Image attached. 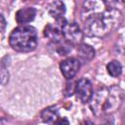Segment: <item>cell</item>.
<instances>
[{"label": "cell", "instance_id": "cell-1", "mask_svg": "<svg viewBox=\"0 0 125 125\" xmlns=\"http://www.w3.org/2000/svg\"><path fill=\"white\" fill-rule=\"evenodd\" d=\"M81 21L86 35L104 37L116 29L122 21V13L104 0H85Z\"/></svg>", "mask_w": 125, "mask_h": 125}, {"label": "cell", "instance_id": "cell-2", "mask_svg": "<svg viewBox=\"0 0 125 125\" xmlns=\"http://www.w3.org/2000/svg\"><path fill=\"white\" fill-rule=\"evenodd\" d=\"M124 100V91L119 86L103 87L92 94L89 101L92 112L96 116L108 115L115 112Z\"/></svg>", "mask_w": 125, "mask_h": 125}, {"label": "cell", "instance_id": "cell-3", "mask_svg": "<svg viewBox=\"0 0 125 125\" xmlns=\"http://www.w3.org/2000/svg\"><path fill=\"white\" fill-rule=\"evenodd\" d=\"M37 31L31 25H21L16 27L10 34V46L17 52L27 53L33 51L37 46Z\"/></svg>", "mask_w": 125, "mask_h": 125}, {"label": "cell", "instance_id": "cell-4", "mask_svg": "<svg viewBox=\"0 0 125 125\" xmlns=\"http://www.w3.org/2000/svg\"><path fill=\"white\" fill-rule=\"evenodd\" d=\"M61 21V30L64 40L71 44H79L83 40V32L76 22H69L62 20Z\"/></svg>", "mask_w": 125, "mask_h": 125}, {"label": "cell", "instance_id": "cell-5", "mask_svg": "<svg viewBox=\"0 0 125 125\" xmlns=\"http://www.w3.org/2000/svg\"><path fill=\"white\" fill-rule=\"evenodd\" d=\"M74 93L82 103H89L93 94V86L90 80L87 78L79 79L75 84Z\"/></svg>", "mask_w": 125, "mask_h": 125}, {"label": "cell", "instance_id": "cell-6", "mask_svg": "<svg viewBox=\"0 0 125 125\" xmlns=\"http://www.w3.org/2000/svg\"><path fill=\"white\" fill-rule=\"evenodd\" d=\"M60 68L64 78L71 80L80 69V62L76 58H68L61 62Z\"/></svg>", "mask_w": 125, "mask_h": 125}, {"label": "cell", "instance_id": "cell-7", "mask_svg": "<svg viewBox=\"0 0 125 125\" xmlns=\"http://www.w3.org/2000/svg\"><path fill=\"white\" fill-rule=\"evenodd\" d=\"M35 15H36V11L34 8H31V7L22 8L16 13V21L18 23L24 24L33 21L35 18Z\"/></svg>", "mask_w": 125, "mask_h": 125}, {"label": "cell", "instance_id": "cell-8", "mask_svg": "<svg viewBox=\"0 0 125 125\" xmlns=\"http://www.w3.org/2000/svg\"><path fill=\"white\" fill-rule=\"evenodd\" d=\"M48 11L51 17H53L57 21H60L63 19V15L65 14V5L62 1L57 0V1H54L49 6Z\"/></svg>", "mask_w": 125, "mask_h": 125}, {"label": "cell", "instance_id": "cell-9", "mask_svg": "<svg viewBox=\"0 0 125 125\" xmlns=\"http://www.w3.org/2000/svg\"><path fill=\"white\" fill-rule=\"evenodd\" d=\"M44 35H45V37L50 39L53 43H57L63 38L62 34L61 26L59 27V26L54 25V24L46 25V27L44 29Z\"/></svg>", "mask_w": 125, "mask_h": 125}, {"label": "cell", "instance_id": "cell-10", "mask_svg": "<svg viewBox=\"0 0 125 125\" xmlns=\"http://www.w3.org/2000/svg\"><path fill=\"white\" fill-rule=\"evenodd\" d=\"M41 118L45 123H48V124L56 123V121L60 118V114H59L58 108L56 106H54V105L46 107L41 112Z\"/></svg>", "mask_w": 125, "mask_h": 125}, {"label": "cell", "instance_id": "cell-11", "mask_svg": "<svg viewBox=\"0 0 125 125\" xmlns=\"http://www.w3.org/2000/svg\"><path fill=\"white\" fill-rule=\"evenodd\" d=\"M77 54L82 60L91 61L95 57V50L92 46H90L88 44L79 43L77 46Z\"/></svg>", "mask_w": 125, "mask_h": 125}, {"label": "cell", "instance_id": "cell-12", "mask_svg": "<svg viewBox=\"0 0 125 125\" xmlns=\"http://www.w3.org/2000/svg\"><path fill=\"white\" fill-rule=\"evenodd\" d=\"M54 44L56 45V51H57V53L59 55H61V56L67 55L71 51V49H72V46H71L72 44L69 43V42H67L63 38L61 41H59L57 43H54Z\"/></svg>", "mask_w": 125, "mask_h": 125}, {"label": "cell", "instance_id": "cell-13", "mask_svg": "<svg viewBox=\"0 0 125 125\" xmlns=\"http://www.w3.org/2000/svg\"><path fill=\"white\" fill-rule=\"evenodd\" d=\"M106 70L112 77H117L122 72V65L118 61H111L106 64Z\"/></svg>", "mask_w": 125, "mask_h": 125}, {"label": "cell", "instance_id": "cell-14", "mask_svg": "<svg viewBox=\"0 0 125 125\" xmlns=\"http://www.w3.org/2000/svg\"><path fill=\"white\" fill-rule=\"evenodd\" d=\"M6 25H7L6 20H5V18L3 17V15L0 14V32H3V31L5 30Z\"/></svg>", "mask_w": 125, "mask_h": 125}, {"label": "cell", "instance_id": "cell-15", "mask_svg": "<svg viewBox=\"0 0 125 125\" xmlns=\"http://www.w3.org/2000/svg\"><path fill=\"white\" fill-rule=\"evenodd\" d=\"M105 3H107L108 5H118V4H123L124 3V0H104Z\"/></svg>", "mask_w": 125, "mask_h": 125}, {"label": "cell", "instance_id": "cell-16", "mask_svg": "<svg viewBox=\"0 0 125 125\" xmlns=\"http://www.w3.org/2000/svg\"><path fill=\"white\" fill-rule=\"evenodd\" d=\"M56 123H57V124H63V123H65V124H69L68 120L65 119V118H63V119H58V120L56 121Z\"/></svg>", "mask_w": 125, "mask_h": 125}]
</instances>
